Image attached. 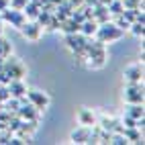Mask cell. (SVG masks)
Instances as JSON below:
<instances>
[{
	"label": "cell",
	"instance_id": "2e32d148",
	"mask_svg": "<svg viewBox=\"0 0 145 145\" xmlns=\"http://www.w3.org/2000/svg\"><path fill=\"white\" fill-rule=\"evenodd\" d=\"M125 114H129V117L133 119H143V104H127V110H125Z\"/></svg>",
	"mask_w": 145,
	"mask_h": 145
},
{
	"label": "cell",
	"instance_id": "30bf717a",
	"mask_svg": "<svg viewBox=\"0 0 145 145\" xmlns=\"http://www.w3.org/2000/svg\"><path fill=\"white\" fill-rule=\"evenodd\" d=\"M8 94H10V98H25L27 86L23 84V80H10V84H8Z\"/></svg>",
	"mask_w": 145,
	"mask_h": 145
},
{
	"label": "cell",
	"instance_id": "7c38bea8",
	"mask_svg": "<svg viewBox=\"0 0 145 145\" xmlns=\"http://www.w3.org/2000/svg\"><path fill=\"white\" fill-rule=\"evenodd\" d=\"M96 27H98V21H94V18H88V21H82L80 23V33L86 35V37H90L96 33Z\"/></svg>",
	"mask_w": 145,
	"mask_h": 145
},
{
	"label": "cell",
	"instance_id": "8992f818",
	"mask_svg": "<svg viewBox=\"0 0 145 145\" xmlns=\"http://www.w3.org/2000/svg\"><path fill=\"white\" fill-rule=\"evenodd\" d=\"M41 29H43V25H39L35 18H29V21H25V25L21 27V33H23L25 39H29V41H39Z\"/></svg>",
	"mask_w": 145,
	"mask_h": 145
},
{
	"label": "cell",
	"instance_id": "44dd1931",
	"mask_svg": "<svg viewBox=\"0 0 145 145\" xmlns=\"http://www.w3.org/2000/svg\"><path fill=\"white\" fill-rule=\"evenodd\" d=\"M137 119H133V117H129V114H125L123 117V125H125V129H129V127H137Z\"/></svg>",
	"mask_w": 145,
	"mask_h": 145
},
{
	"label": "cell",
	"instance_id": "e0dca14e",
	"mask_svg": "<svg viewBox=\"0 0 145 145\" xmlns=\"http://www.w3.org/2000/svg\"><path fill=\"white\" fill-rule=\"evenodd\" d=\"M129 29L133 31V35H135V37H143V16H141V18H137V21H133V23L129 25Z\"/></svg>",
	"mask_w": 145,
	"mask_h": 145
},
{
	"label": "cell",
	"instance_id": "ffe728a7",
	"mask_svg": "<svg viewBox=\"0 0 145 145\" xmlns=\"http://www.w3.org/2000/svg\"><path fill=\"white\" fill-rule=\"evenodd\" d=\"M29 0H8V6L10 8H16V10H23V8L27 6Z\"/></svg>",
	"mask_w": 145,
	"mask_h": 145
},
{
	"label": "cell",
	"instance_id": "52a82bcc",
	"mask_svg": "<svg viewBox=\"0 0 145 145\" xmlns=\"http://www.w3.org/2000/svg\"><path fill=\"white\" fill-rule=\"evenodd\" d=\"M25 96H27V100L31 102L33 106H37L39 110H43L45 106L51 102V98H49V96H47L45 92H41V90H27Z\"/></svg>",
	"mask_w": 145,
	"mask_h": 145
},
{
	"label": "cell",
	"instance_id": "9c48e42d",
	"mask_svg": "<svg viewBox=\"0 0 145 145\" xmlns=\"http://www.w3.org/2000/svg\"><path fill=\"white\" fill-rule=\"evenodd\" d=\"M16 114H18V117H21L23 121H37V114H39V108H37V106H33L31 102H29L27 106H25V104H23V106H18Z\"/></svg>",
	"mask_w": 145,
	"mask_h": 145
},
{
	"label": "cell",
	"instance_id": "277c9868",
	"mask_svg": "<svg viewBox=\"0 0 145 145\" xmlns=\"http://www.w3.org/2000/svg\"><path fill=\"white\" fill-rule=\"evenodd\" d=\"M65 43H67V47H70L76 55H84V49H86L88 39H86V35H82L80 31H76V33H67L65 35Z\"/></svg>",
	"mask_w": 145,
	"mask_h": 145
},
{
	"label": "cell",
	"instance_id": "4fadbf2b",
	"mask_svg": "<svg viewBox=\"0 0 145 145\" xmlns=\"http://www.w3.org/2000/svg\"><path fill=\"white\" fill-rule=\"evenodd\" d=\"M88 139H90V129L84 127V125H82V129L72 133V141L74 143H88Z\"/></svg>",
	"mask_w": 145,
	"mask_h": 145
},
{
	"label": "cell",
	"instance_id": "6da1fadb",
	"mask_svg": "<svg viewBox=\"0 0 145 145\" xmlns=\"http://www.w3.org/2000/svg\"><path fill=\"white\" fill-rule=\"evenodd\" d=\"M96 37H98V41L100 43H110V41H117L123 37V29L117 25V23H108V21H104L100 23L98 27H96Z\"/></svg>",
	"mask_w": 145,
	"mask_h": 145
},
{
	"label": "cell",
	"instance_id": "5b68a950",
	"mask_svg": "<svg viewBox=\"0 0 145 145\" xmlns=\"http://www.w3.org/2000/svg\"><path fill=\"white\" fill-rule=\"evenodd\" d=\"M0 18H2V23H10V25H14L16 29H21V27L25 25V21H27V16H25L23 10H16V8H12V10H10V6L4 8V10L0 12Z\"/></svg>",
	"mask_w": 145,
	"mask_h": 145
},
{
	"label": "cell",
	"instance_id": "d6986e66",
	"mask_svg": "<svg viewBox=\"0 0 145 145\" xmlns=\"http://www.w3.org/2000/svg\"><path fill=\"white\" fill-rule=\"evenodd\" d=\"M108 10H110L112 14H121V12L125 10V4L121 2V0H114V2L110 0V6H108Z\"/></svg>",
	"mask_w": 145,
	"mask_h": 145
},
{
	"label": "cell",
	"instance_id": "ba28073f",
	"mask_svg": "<svg viewBox=\"0 0 145 145\" xmlns=\"http://www.w3.org/2000/svg\"><path fill=\"white\" fill-rule=\"evenodd\" d=\"M125 80L127 82H141L143 80V61L129 65L127 70H125Z\"/></svg>",
	"mask_w": 145,
	"mask_h": 145
},
{
	"label": "cell",
	"instance_id": "3957f363",
	"mask_svg": "<svg viewBox=\"0 0 145 145\" xmlns=\"http://www.w3.org/2000/svg\"><path fill=\"white\" fill-rule=\"evenodd\" d=\"M123 98L127 104H143V84L141 82H129L125 86Z\"/></svg>",
	"mask_w": 145,
	"mask_h": 145
},
{
	"label": "cell",
	"instance_id": "7402d4cb",
	"mask_svg": "<svg viewBox=\"0 0 145 145\" xmlns=\"http://www.w3.org/2000/svg\"><path fill=\"white\" fill-rule=\"evenodd\" d=\"M10 94H8V88H0V100H8Z\"/></svg>",
	"mask_w": 145,
	"mask_h": 145
},
{
	"label": "cell",
	"instance_id": "8fae6325",
	"mask_svg": "<svg viewBox=\"0 0 145 145\" xmlns=\"http://www.w3.org/2000/svg\"><path fill=\"white\" fill-rule=\"evenodd\" d=\"M78 121H80V125H84V127H92V125H96L94 112H90L88 108H82L78 112Z\"/></svg>",
	"mask_w": 145,
	"mask_h": 145
},
{
	"label": "cell",
	"instance_id": "5bb4252c",
	"mask_svg": "<svg viewBox=\"0 0 145 145\" xmlns=\"http://www.w3.org/2000/svg\"><path fill=\"white\" fill-rule=\"evenodd\" d=\"M23 12H25L27 18H37V16H39V12H41V8H39V4H37L35 0H29L27 6L23 8Z\"/></svg>",
	"mask_w": 145,
	"mask_h": 145
},
{
	"label": "cell",
	"instance_id": "ac0fdd59",
	"mask_svg": "<svg viewBox=\"0 0 145 145\" xmlns=\"http://www.w3.org/2000/svg\"><path fill=\"white\" fill-rule=\"evenodd\" d=\"M10 43H8V41H4L2 39V37H0V59H4V57L6 55H10Z\"/></svg>",
	"mask_w": 145,
	"mask_h": 145
},
{
	"label": "cell",
	"instance_id": "7a4b0ae2",
	"mask_svg": "<svg viewBox=\"0 0 145 145\" xmlns=\"http://www.w3.org/2000/svg\"><path fill=\"white\" fill-rule=\"evenodd\" d=\"M2 72L8 76L10 80H23V76L27 74L25 63L18 59V57H4L2 59Z\"/></svg>",
	"mask_w": 145,
	"mask_h": 145
},
{
	"label": "cell",
	"instance_id": "9a60e30c",
	"mask_svg": "<svg viewBox=\"0 0 145 145\" xmlns=\"http://www.w3.org/2000/svg\"><path fill=\"white\" fill-rule=\"evenodd\" d=\"M59 29H63L65 35L67 33H76V31H80V21H76V18L72 16V18H67V21H63Z\"/></svg>",
	"mask_w": 145,
	"mask_h": 145
},
{
	"label": "cell",
	"instance_id": "603a6c76",
	"mask_svg": "<svg viewBox=\"0 0 145 145\" xmlns=\"http://www.w3.org/2000/svg\"><path fill=\"white\" fill-rule=\"evenodd\" d=\"M4 8H8V0H0V12H2Z\"/></svg>",
	"mask_w": 145,
	"mask_h": 145
}]
</instances>
